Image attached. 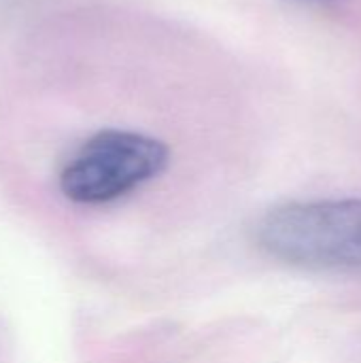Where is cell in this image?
Wrapping results in <instances>:
<instances>
[{"mask_svg": "<svg viewBox=\"0 0 361 363\" xmlns=\"http://www.w3.org/2000/svg\"><path fill=\"white\" fill-rule=\"evenodd\" d=\"M170 162V149L155 136L109 128L83 140L64 162L57 185L66 200L102 206L130 196L157 179Z\"/></svg>", "mask_w": 361, "mask_h": 363, "instance_id": "cell-2", "label": "cell"}, {"mask_svg": "<svg viewBox=\"0 0 361 363\" xmlns=\"http://www.w3.org/2000/svg\"><path fill=\"white\" fill-rule=\"evenodd\" d=\"M257 247L272 259L319 272H361V198L287 202L255 225Z\"/></svg>", "mask_w": 361, "mask_h": 363, "instance_id": "cell-1", "label": "cell"}, {"mask_svg": "<svg viewBox=\"0 0 361 363\" xmlns=\"http://www.w3.org/2000/svg\"><path fill=\"white\" fill-rule=\"evenodd\" d=\"M294 2H304V4H317V2H330V0H294Z\"/></svg>", "mask_w": 361, "mask_h": 363, "instance_id": "cell-3", "label": "cell"}]
</instances>
